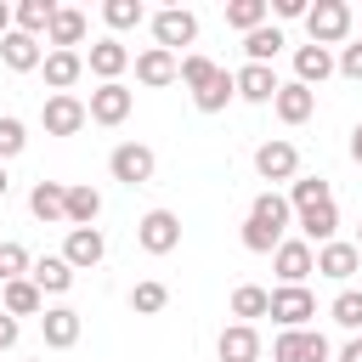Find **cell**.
<instances>
[{
  "instance_id": "obj_1",
  "label": "cell",
  "mask_w": 362,
  "mask_h": 362,
  "mask_svg": "<svg viewBox=\"0 0 362 362\" xmlns=\"http://www.w3.org/2000/svg\"><path fill=\"white\" fill-rule=\"evenodd\" d=\"M175 79H181V85L192 90V107H198V113H221V107H226V102L238 96V90H232V74H226L221 62H209L204 51H187V57H181V74H175Z\"/></svg>"
},
{
  "instance_id": "obj_2",
  "label": "cell",
  "mask_w": 362,
  "mask_h": 362,
  "mask_svg": "<svg viewBox=\"0 0 362 362\" xmlns=\"http://www.w3.org/2000/svg\"><path fill=\"white\" fill-rule=\"evenodd\" d=\"M305 34H311V45H322V51L345 45V40H351V6H345V0H317V6H305Z\"/></svg>"
},
{
  "instance_id": "obj_3",
  "label": "cell",
  "mask_w": 362,
  "mask_h": 362,
  "mask_svg": "<svg viewBox=\"0 0 362 362\" xmlns=\"http://www.w3.org/2000/svg\"><path fill=\"white\" fill-rule=\"evenodd\" d=\"M107 170H113V181H119V187H147V181H153V170H158V158H153V147H147V141H119V147L107 153Z\"/></svg>"
},
{
  "instance_id": "obj_4",
  "label": "cell",
  "mask_w": 362,
  "mask_h": 362,
  "mask_svg": "<svg viewBox=\"0 0 362 362\" xmlns=\"http://www.w3.org/2000/svg\"><path fill=\"white\" fill-rule=\"evenodd\" d=\"M328 356H334V345L317 328H283L272 339V362H328Z\"/></svg>"
},
{
  "instance_id": "obj_5",
  "label": "cell",
  "mask_w": 362,
  "mask_h": 362,
  "mask_svg": "<svg viewBox=\"0 0 362 362\" xmlns=\"http://www.w3.org/2000/svg\"><path fill=\"white\" fill-rule=\"evenodd\" d=\"M136 243H141L147 255H175V249H181V215H175V209H147V215L136 221Z\"/></svg>"
},
{
  "instance_id": "obj_6",
  "label": "cell",
  "mask_w": 362,
  "mask_h": 362,
  "mask_svg": "<svg viewBox=\"0 0 362 362\" xmlns=\"http://www.w3.org/2000/svg\"><path fill=\"white\" fill-rule=\"evenodd\" d=\"M272 272H277V288H300V283L317 272L311 243H305V238H283V243L272 249Z\"/></svg>"
},
{
  "instance_id": "obj_7",
  "label": "cell",
  "mask_w": 362,
  "mask_h": 362,
  "mask_svg": "<svg viewBox=\"0 0 362 362\" xmlns=\"http://www.w3.org/2000/svg\"><path fill=\"white\" fill-rule=\"evenodd\" d=\"M130 107H136V90L113 79V85H96V90H90L85 119H90V124H124V119H130Z\"/></svg>"
},
{
  "instance_id": "obj_8",
  "label": "cell",
  "mask_w": 362,
  "mask_h": 362,
  "mask_svg": "<svg viewBox=\"0 0 362 362\" xmlns=\"http://www.w3.org/2000/svg\"><path fill=\"white\" fill-rule=\"evenodd\" d=\"M153 40H158V51H181L198 40V17L187 6H164V11H153Z\"/></svg>"
},
{
  "instance_id": "obj_9",
  "label": "cell",
  "mask_w": 362,
  "mask_h": 362,
  "mask_svg": "<svg viewBox=\"0 0 362 362\" xmlns=\"http://www.w3.org/2000/svg\"><path fill=\"white\" fill-rule=\"evenodd\" d=\"M255 170H260V181H294L300 175V147L283 141V136H272V141L255 147Z\"/></svg>"
},
{
  "instance_id": "obj_10",
  "label": "cell",
  "mask_w": 362,
  "mask_h": 362,
  "mask_svg": "<svg viewBox=\"0 0 362 362\" xmlns=\"http://www.w3.org/2000/svg\"><path fill=\"white\" fill-rule=\"evenodd\" d=\"M277 328H305L317 317V294L300 283V288H272V311H266Z\"/></svg>"
},
{
  "instance_id": "obj_11",
  "label": "cell",
  "mask_w": 362,
  "mask_h": 362,
  "mask_svg": "<svg viewBox=\"0 0 362 362\" xmlns=\"http://www.w3.org/2000/svg\"><path fill=\"white\" fill-rule=\"evenodd\" d=\"M124 68H130V45H124V40H113V34L90 40V51H85V74H96L102 85H113Z\"/></svg>"
},
{
  "instance_id": "obj_12",
  "label": "cell",
  "mask_w": 362,
  "mask_h": 362,
  "mask_svg": "<svg viewBox=\"0 0 362 362\" xmlns=\"http://www.w3.org/2000/svg\"><path fill=\"white\" fill-rule=\"evenodd\" d=\"M102 255H107V238H102V226H68V238H62V260H68L74 272H90V266H102Z\"/></svg>"
},
{
  "instance_id": "obj_13",
  "label": "cell",
  "mask_w": 362,
  "mask_h": 362,
  "mask_svg": "<svg viewBox=\"0 0 362 362\" xmlns=\"http://www.w3.org/2000/svg\"><path fill=\"white\" fill-rule=\"evenodd\" d=\"M277 68H260V62H243L238 74H232V90H238V102H255V107H272V96H277Z\"/></svg>"
},
{
  "instance_id": "obj_14",
  "label": "cell",
  "mask_w": 362,
  "mask_h": 362,
  "mask_svg": "<svg viewBox=\"0 0 362 362\" xmlns=\"http://www.w3.org/2000/svg\"><path fill=\"white\" fill-rule=\"evenodd\" d=\"M40 124H45V136H79L90 119H85V102L79 96H45Z\"/></svg>"
},
{
  "instance_id": "obj_15",
  "label": "cell",
  "mask_w": 362,
  "mask_h": 362,
  "mask_svg": "<svg viewBox=\"0 0 362 362\" xmlns=\"http://www.w3.org/2000/svg\"><path fill=\"white\" fill-rule=\"evenodd\" d=\"M79 328H85V322H79L74 305H45V311H40V334H45L51 351H74V345H79Z\"/></svg>"
},
{
  "instance_id": "obj_16",
  "label": "cell",
  "mask_w": 362,
  "mask_h": 362,
  "mask_svg": "<svg viewBox=\"0 0 362 362\" xmlns=\"http://www.w3.org/2000/svg\"><path fill=\"white\" fill-rule=\"evenodd\" d=\"M317 255V277H328V283H351L356 277V266H362V255H356V243H322V249H311Z\"/></svg>"
},
{
  "instance_id": "obj_17",
  "label": "cell",
  "mask_w": 362,
  "mask_h": 362,
  "mask_svg": "<svg viewBox=\"0 0 362 362\" xmlns=\"http://www.w3.org/2000/svg\"><path fill=\"white\" fill-rule=\"evenodd\" d=\"M45 85H51V96H74V85H79V74H85V57L79 51H45Z\"/></svg>"
},
{
  "instance_id": "obj_18",
  "label": "cell",
  "mask_w": 362,
  "mask_h": 362,
  "mask_svg": "<svg viewBox=\"0 0 362 362\" xmlns=\"http://www.w3.org/2000/svg\"><path fill=\"white\" fill-rule=\"evenodd\" d=\"M294 226H300V238L305 243H334V232H339V209H334V198L328 204H311V209H294Z\"/></svg>"
},
{
  "instance_id": "obj_19",
  "label": "cell",
  "mask_w": 362,
  "mask_h": 362,
  "mask_svg": "<svg viewBox=\"0 0 362 362\" xmlns=\"http://www.w3.org/2000/svg\"><path fill=\"white\" fill-rule=\"evenodd\" d=\"M175 74H181V57H175V51H158V45H147V51L136 57V79H141L147 90H158V85H175Z\"/></svg>"
},
{
  "instance_id": "obj_20",
  "label": "cell",
  "mask_w": 362,
  "mask_h": 362,
  "mask_svg": "<svg viewBox=\"0 0 362 362\" xmlns=\"http://www.w3.org/2000/svg\"><path fill=\"white\" fill-rule=\"evenodd\" d=\"M272 107H277V119H283V124H305V119L317 113V90H305L300 79H288V85H277Z\"/></svg>"
},
{
  "instance_id": "obj_21",
  "label": "cell",
  "mask_w": 362,
  "mask_h": 362,
  "mask_svg": "<svg viewBox=\"0 0 362 362\" xmlns=\"http://www.w3.org/2000/svg\"><path fill=\"white\" fill-rule=\"evenodd\" d=\"M215 351H221V362H260V334L249 322H226Z\"/></svg>"
},
{
  "instance_id": "obj_22",
  "label": "cell",
  "mask_w": 362,
  "mask_h": 362,
  "mask_svg": "<svg viewBox=\"0 0 362 362\" xmlns=\"http://www.w3.org/2000/svg\"><path fill=\"white\" fill-rule=\"evenodd\" d=\"M45 45H51V51H74V45H85V11H79V6H57L51 28H45Z\"/></svg>"
},
{
  "instance_id": "obj_23",
  "label": "cell",
  "mask_w": 362,
  "mask_h": 362,
  "mask_svg": "<svg viewBox=\"0 0 362 362\" xmlns=\"http://www.w3.org/2000/svg\"><path fill=\"white\" fill-rule=\"evenodd\" d=\"M96 215H102V192L90 181H74L68 198H62V221L68 226H96Z\"/></svg>"
},
{
  "instance_id": "obj_24",
  "label": "cell",
  "mask_w": 362,
  "mask_h": 362,
  "mask_svg": "<svg viewBox=\"0 0 362 362\" xmlns=\"http://www.w3.org/2000/svg\"><path fill=\"white\" fill-rule=\"evenodd\" d=\"M28 283H34L40 294H68V288H74V266H68L62 255H40V260L28 266Z\"/></svg>"
},
{
  "instance_id": "obj_25",
  "label": "cell",
  "mask_w": 362,
  "mask_h": 362,
  "mask_svg": "<svg viewBox=\"0 0 362 362\" xmlns=\"http://www.w3.org/2000/svg\"><path fill=\"white\" fill-rule=\"evenodd\" d=\"M0 62H6L11 74H34V68L45 62V51H40V40H28V34L11 28V34L0 40Z\"/></svg>"
},
{
  "instance_id": "obj_26",
  "label": "cell",
  "mask_w": 362,
  "mask_h": 362,
  "mask_svg": "<svg viewBox=\"0 0 362 362\" xmlns=\"http://www.w3.org/2000/svg\"><path fill=\"white\" fill-rule=\"evenodd\" d=\"M0 311H6V317H40V311H45V294H40L28 277L0 283Z\"/></svg>"
},
{
  "instance_id": "obj_27",
  "label": "cell",
  "mask_w": 362,
  "mask_h": 362,
  "mask_svg": "<svg viewBox=\"0 0 362 362\" xmlns=\"http://www.w3.org/2000/svg\"><path fill=\"white\" fill-rule=\"evenodd\" d=\"M328 74H334V51H322V45H300V51H294V79H300L305 90H317Z\"/></svg>"
},
{
  "instance_id": "obj_28",
  "label": "cell",
  "mask_w": 362,
  "mask_h": 362,
  "mask_svg": "<svg viewBox=\"0 0 362 362\" xmlns=\"http://www.w3.org/2000/svg\"><path fill=\"white\" fill-rule=\"evenodd\" d=\"M51 17H57L51 0H17V6H11V28L28 34V40H40V34L51 28Z\"/></svg>"
},
{
  "instance_id": "obj_29",
  "label": "cell",
  "mask_w": 362,
  "mask_h": 362,
  "mask_svg": "<svg viewBox=\"0 0 362 362\" xmlns=\"http://www.w3.org/2000/svg\"><path fill=\"white\" fill-rule=\"evenodd\" d=\"M62 198H68V187H62V181H34V192H28V209H34V221L57 226V221H62ZM62 226H68V221H62Z\"/></svg>"
},
{
  "instance_id": "obj_30",
  "label": "cell",
  "mask_w": 362,
  "mask_h": 362,
  "mask_svg": "<svg viewBox=\"0 0 362 362\" xmlns=\"http://www.w3.org/2000/svg\"><path fill=\"white\" fill-rule=\"evenodd\" d=\"M283 45H288V40H283V28H277V23H260L255 34H243V57H249V62H260V68H272V57H277Z\"/></svg>"
},
{
  "instance_id": "obj_31",
  "label": "cell",
  "mask_w": 362,
  "mask_h": 362,
  "mask_svg": "<svg viewBox=\"0 0 362 362\" xmlns=\"http://www.w3.org/2000/svg\"><path fill=\"white\" fill-rule=\"evenodd\" d=\"M266 311H272V288H260V283H238L232 288V317L238 322L255 328V317H266Z\"/></svg>"
},
{
  "instance_id": "obj_32",
  "label": "cell",
  "mask_w": 362,
  "mask_h": 362,
  "mask_svg": "<svg viewBox=\"0 0 362 362\" xmlns=\"http://www.w3.org/2000/svg\"><path fill=\"white\" fill-rule=\"evenodd\" d=\"M283 198H288V209H311V204H328L334 187H328V175H294Z\"/></svg>"
},
{
  "instance_id": "obj_33",
  "label": "cell",
  "mask_w": 362,
  "mask_h": 362,
  "mask_svg": "<svg viewBox=\"0 0 362 362\" xmlns=\"http://www.w3.org/2000/svg\"><path fill=\"white\" fill-rule=\"evenodd\" d=\"M249 215H255V221H266V226H277V232H288V226H294V209H288V198H283V192H272V187H266V192L249 204Z\"/></svg>"
},
{
  "instance_id": "obj_34",
  "label": "cell",
  "mask_w": 362,
  "mask_h": 362,
  "mask_svg": "<svg viewBox=\"0 0 362 362\" xmlns=\"http://www.w3.org/2000/svg\"><path fill=\"white\" fill-rule=\"evenodd\" d=\"M164 305H170V288H164L158 277H141V283L130 288V311H136V317H158Z\"/></svg>"
},
{
  "instance_id": "obj_35",
  "label": "cell",
  "mask_w": 362,
  "mask_h": 362,
  "mask_svg": "<svg viewBox=\"0 0 362 362\" xmlns=\"http://www.w3.org/2000/svg\"><path fill=\"white\" fill-rule=\"evenodd\" d=\"M102 23H107V28H113V40H119L124 28L147 23V6H141V0H107V6H102Z\"/></svg>"
},
{
  "instance_id": "obj_36",
  "label": "cell",
  "mask_w": 362,
  "mask_h": 362,
  "mask_svg": "<svg viewBox=\"0 0 362 362\" xmlns=\"http://www.w3.org/2000/svg\"><path fill=\"white\" fill-rule=\"evenodd\" d=\"M266 17H272V6H266V0H226V23H232L238 34H255Z\"/></svg>"
},
{
  "instance_id": "obj_37",
  "label": "cell",
  "mask_w": 362,
  "mask_h": 362,
  "mask_svg": "<svg viewBox=\"0 0 362 362\" xmlns=\"http://www.w3.org/2000/svg\"><path fill=\"white\" fill-rule=\"evenodd\" d=\"M328 317H334L345 334H362V288H339L334 305H328Z\"/></svg>"
},
{
  "instance_id": "obj_38",
  "label": "cell",
  "mask_w": 362,
  "mask_h": 362,
  "mask_svg": "<svg viewBox=\"0 0 362 362\" xmlns=\"http://www.w3.org/2000/svg\"><path fill=\"white\" fill-rule=\"evenodd\" d=\"M28 266H34V255L23 249V243H0V283H17V277H28Z\"/></svg>"
},
{
  "instance_id": "obj_39",
  "label": "cell",
  "mask_w": 362,
  "mask_h": 362,
  "mask_svg": "<svg viewBox=\"0 0 362 362\" xmlns=\"http://www.w3.org/2000/svg\"><path fill=\"white\" fill-rule=\"evenodd\" d=\"M23 147H28V124H23L17 113H0V164H6V158H17Z\"/></svg>"
},
{
  "instance_id": "obj_40",
  "label": "cell",
  "mask_w": 362,
  "mask_h": 362,
  "mask_svg": "<svg viewBox=\"0 0 362 362\" xmlns=\"http://www.w3.org/2000/svg\"><path fill=\"white\" fill-rule=\"evenodd\" d=\"M334 74H345V79H362V40H345V45H339V57H334Z\"/></svg>"
},
{
  "instance_id": "obj_41",
  "label": "cell",
  "mask_w": 362,
  "mask_h": 362,
  "mask_svg": "<svg viewBox=\"0 0 362 362\" xmlns=\"http://www.w3.org/2000/svg\"><path fill=\"white\" fill-rule=\"evenodd\" d=\"M272 11H277L283 23H294V17H305V0H272Z\"/></svg>"
},
{
  "instance_id": "obj_42",
  "label": "cell",
  "mask_w": 362,
  "mask_h": 362,
  "mask_svg": "<svg viewBox=\"0 0 362 362\" xmlns=\"http://www.w3.org/2000/svg\"><path fill=\"white\" fill-rule=\"evenodd\" d=\"M17 334H23V328H17V317H6V311H0V351H11V345H17Z\"/></svg>"
},
{
  "instance_id": "obj_43",
  "label": "cell",
  "mask_w": 362,
  "mask_h": 362,
  "mask_svg": "<svg viewBox=\"0 0 362 362\" xmlns=\"http://www.w3.org/2000/svg\"><path fill=\"white\" fill-rule=\"evenodd\" d=\"M339 362H362V334H351V339L339 345Z\"/></svg>"
},
{
  "instance_id": "obj_44",
  "label": "cell",
  "mask_w": 362,
  "mask_h": 362,
  "mask_svg": "<svg viewBox=\"0 0 362 362\" xmlns=\"http://www.w3.org/2000/svg\"><path fill=\"white\" fill-rule=\"evenodd\" d=\"M345 147H351V158H356V164H362V119H356V124H351V141H345Z\"/></svg>"
},
{
  "instance_id": "obj_45",
  "label": "cell",
  "mask_w": 362,
  "mask_h": 362,
  "mask_svg": "<svg viewBox=\"0 0 362 362\" xmlns=\"http://www.w3.org/2000/svg\"><path fill=\"white\" fill-rule=\"evenodd\" d=\"M6 34H11V6L0 0V40H6Z\"/></svg>"
},
{
  "instance_id": "obj_46",
  "label": "cell",
  "mask_w": 362,
  "mask_h": 362,
  "mask_svg": "<svg viewBox=\"0 0 362 362\" xmlns=\"http://www.w3.org/2000/svg\"><path fill=\"white\" fill-rule=\"evenodd\" d=\"M6 192H11V175H6V164H0V204H6Z\"/></svg>"
},
{
  "instance_id": "obj_47",
  "label": "cell",
  "mask_w": 362,
  "mask_h": 362,
  "mask_svg": "<svg viewBox=\"0 0 362 362\" xmlns=\"http://www.w3.org/2000/svg\"><path fill=\"white\" fill-rule=\"evenodd\" d=\"M356 255H362V226H356Z\"/></svg>"
}]
</instances>
